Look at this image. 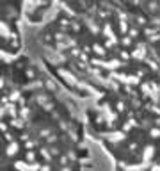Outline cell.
Instances as JSON below:
<instances>
[{"label": "cell", "instance_id": "1", "mask_svg": "<svg viewBox=\"0 0 160 171\" xmlns=\"http://www.w3.org/2000/svg\"><path fill=\"white\" fill-rule=\"evenodd\" d=\"M0 171H96L73 100L27 54L0 62Z\"/></svg>", "mask_w": 160, "mask_h": 171}, {"label": "cell", "instance_id": "2", "mask_svg": "<svg viewBox=\"0 0 160 171\" xmlns=\"http://www.w3.org/2000/svg\"><path fill=\"white\" fill-rule=\"evenodd\" d=\"M91 145L101 148L110 171H160V93L75 105Z\"/></svg>", "mask_w": 160, "mask_h": 171}, {"label": "cell", "instance_id": "3", "mask_svg": "<svg viewBox=\"0 0 160 171\" xmlns=\"http://www.w3.org/2000/svg\"><path fill=\"white\" fill-rule=\"evenodd\" d=\"M23 2H0V62L23 54Z\"/></svg>", "mask_w": 160, "mask_h": 171}]
</instances>
